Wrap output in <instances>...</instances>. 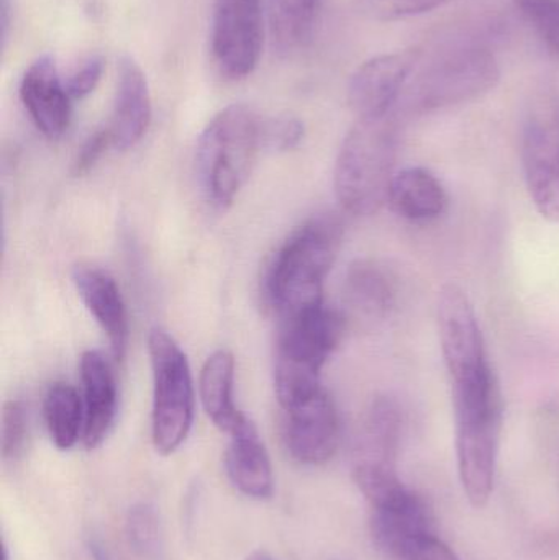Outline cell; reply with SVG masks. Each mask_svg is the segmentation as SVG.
I'll list each match as a JSON object with an SVG mask.
<instances>
[{
    "instance_id": "4dcf8cb0",
    "label": "cell",
    "mask_w": 559,
    "mask_h": 560,
    "mask_svg": "<svg viewBox=\"0 0 559 560\" xmlns=\"http://www.w3.org/2000/svg\"><path fill=\"white\" fill-rule=\"evenodd\" d=\"M13 12V0H2V5H0V22H2V42L3 46H5L7 36H9L10 15Z\"/></svg>"
},
{
    "instance_id": "ffe728a7",
    "label": "cell",
    "mask_w": 559,
    "mask_h": 560,
    "mask_svg": "<svg viewBox=\"0 0 559 560\" xmlns=\"http://www.w3.org/2000/svg\"><path fill=\"white\" fill-rule=\"evenodd\" d=\"M343 293L348 306L363 318L384 319L396 308V278L374 259L351 262L345 276Z\"/></svg>"
},
{
    "instance_id": "f1b7e54d",
    "label": "cell",
    "mask_w": 559,
    "mask_h": 560,
    "mask_svg": "<svg viewBox=\"0 0 559 560\" xmlns=\"http://www.w3.org/2000/svg\"><path fill=\"white\" fill-rule=\"evenodd\" d=\"M104 74V59L98 55H91L82 59L71 74L65 78L66 88L71 94L72 101L75 98H84L85 95L94 92Z\"/></svg>"
},
{
    "instance_id": "9a60e30c",
    "label": "cell",
    "mask_w": 559,
    "mask_h": 560,
    "mask_svg": "<svg viewBox=\"0 0 559 560\" xmlns=\"http://www.w3.org/2000/svg\"><path fill=\"white\" fill-rule=\"evenodd\" d=\"M79 371L84 404L82 441L88 450H95L107 440L117 418V381L110 362L98 351H85L81 355Z\"/></svg>"
},
{
    "instance_id": "44dd1931",
    "label": "cell",
    "mask_w": 559,
    "mask_h": 560,
    "mask_svg": "<svg viewBox=\"0 0 559 560\" xmlns=\"http://www.w3.org/2000/svg\"><path fill=\"white\" fill-rule=\"evenodd\" d=\"M400 433L403 417L396 401L391 397L374 398L364 417L358 460L396 466Z\"/></svg>"
},
{
    "instance_id": "3957f363",
    "label": "cell",
    "mask_w": 559,
    "mask_h": 560,
    "mask_svg": "<svg viewBox=\"0 0 559 560\" xmlns=\"http://www.w3.org/2000/svg\"><path fill=\"white\" fill-rule=\"evenodd\" d=\"M400 115L358 118L341 143L335 163L338 202L358 217L374 215L389 199L396 176Z\"/></svg>"
},
{
    "instance_id": "e0dca14e",
    "label": "cell",
    "mask_w": 559,
    "mask_h": 560,
    "mask_svg": "<svg viewBox=\"0 0 559 560\" xmlns=\"http://www.w3.org/2000/svg\"><path fill=\"white\" fill-rule=\"evenodd\" d=\"M225 451V470L232 486L252 500L271 499L275 472L268 451L252 421L230 434Z\"/></svg>"
},
{
    "instance_id": "6da1fadb",
    "label": "cell",
    "mask_w": 559,
    "mask_h": 560,
    "mask_svg": "<svg viewBox=\"0 0 559 560\" xmlns=\"http://www.w3.org/2000/svg\"><path fill=\"white\" fill-rule=\"evenodd\" d=\"M452 387L456 460L463 492L476 509L494 492L504 400L482 336H465L442 348Z\"/></svg>"
},
{
    "instance_id": "484cf974",
    "label": "cell",
    "mask_w": 559,
    "mask_h": 560,
    "mask_svg": "<svg viewBox=\"0 0 559 560\" xmlns=\"http://www.w3.org/2000/svg\"><path fill=\"white\" fill-rule=\"evenodd\" d=\"M305 137V127L294 115H276L261 117L263 150L286 153L295 150Z\"/></svg>"
},
{
    "instance_id": "d6986e66",
    "label": "cell",
    "mask_w": 559,
    "mask_h": 560,
    "mask_svg": "<svg viewBox=\"0 0 559 560\" xmlns=\"http://www.w3.org/2000/svg\"><path fill=\"white\" fill-rule=\"evenodd\" d=\"M199 390L207 417L220 431L233 434L248 423L235 404V359L225 349L207 358L200 372Z\"/></svg>"
},
{
    "instance_id": "603a6c76",
    "label": "cell",
    "mask_w": 559,
    "mask_h": 560,
    "mask_svg": "<svg viewBox=\"0 0 559 560\" xmlns=\"http://www.w3.org/2000/svg\"><path fill=\"white\" fill-rule=\"evenodd\" d=\"M322 0H269V28L282 55L298 51L311 39Z\"/></svg>"
},
{
    "instance_id": "8fae6325",
    "label": "cell",
    "mask_w": 559,
    "mask_h": 560,
    "mask_svg": "<svg viewBox=\"0 0 559 560\" xmlns=\"http://www.w3.org/2000/svg\"><path fill=\"white\" fill-rule=\"evenodd\" d=\"M420 59V49H406L363 62L348 84V102L358 118L383 117L396 110Z\"/></svg>"
},
{
    "instance_id": "836d02e7",
    "label": "cell",
    "mask_w": 559,
    "mask_h": 560,
    "mask_svg": "<svg viewBox=\"0 0 559 560\" xmlns=\"http://www.w3.org/2000/svg\"><path fill=\"white\" fill-rule=\"evenodd\" d=\"M558 482H559V459H558Z\"/></svg>"
},
{
    "instance_id": "4fadbf2b",
    "label": "cell",
    "mask_w": 559,
    "mask_h": 560,
    "mask_svg": "<svg viewBox=\"0 0 559 560\" xmlns=\"http://www.w3.org/2000/svg\"><path fill=\"white\" fill-rule=\"evenodd\" d=\"M20 98L35 127L46 138L62 137L71 124L72 97L55 58L39 56L20 81Z\"/></svg>"
},
{
    "instance_id": "83f0119b",
    "label": "cell",
    "mask_w": 559,
    "mask_h": 560,
    "mask_svg": "<svg viewBox=\"0 0 559 560\" xmlns=\"http://www.w3.org/2000/svg\"><path fill=\"white\" fill-rule=\"evenodd\" d=\"M522 13L544 45L559 58V0H534Z\"/></svg>"
},
{
    "instance_id": "d4e9b609",
    "label": "cell",
    "mask_w": 559,
    "mask_h": 560,
    "mask_svg": "<svg viewBox=\"0 0 559 560\" xmlns=\"http://www.w3.org/2000/svg\"><path fill=\"white\" fill-rule=\"evenodd\" d=\"M2 457L15 463L25 454L28 444V415L20 400H9L2 410Z\"/></svg>"
},
{
    "instance_id": "ba28073f",
    "label": "cell",
    "mask_w": 559,
    "mask_h": 560,
    "mask_svg": "<svg viewBox=\"0 0 559 560\" xmlns=\"http://www.w3.org/2000/svg\"><path fill=\"white\" fill-rule=\"evenodd\" d=\"M521 158L535 209L548 222L559 223V92H541L528 105Z\"/></svg>"
},
{
    "instance_id": "277c9868",
    "label": "cell",
    "mask_w": 559,
    "mask_h": 560,
    "mask_svg": "<svg viewBox=\"0 0 559 560\" xmlns=\"http://www.w3.org/2000/svg\"><path fill=\"white\" fill-rule=\"evenodd\" d=\"M343 332V315L324 302L279 318L275 390L282 410L322 390V369L340 345Z\"/></svg>"
},
{
    "instance_id": "5b68a950",
    "label": "cell",
    "mask_w": 559,
    "mask_h": 560,
    "mask_svg": "<svg viewBox=\"0 0 559 560\" xmlns=\"http://www.w3.org/2000/svg\"><path fill=\"white\" fill-rule=\"evenodd\" d=\"M261 150V117L246 105H229L207 124L197 143L196 173L213 209L235 202Z\"/></svg>"
},
{
    "instance_id": "7a4b0ae2",
    "label": "cell",
    "mask_w": 559,
    "mask_h": 560,
    "mask_svg": "<svg viewBox=\"0 0 559 560\" xmlns=\"http://www.w3.org/2000/svg\"><path fill=\"white\" fill-rule=\"evenodd\" d=\"M341 245V225L317 217L291 233L266 262L263 303L278 318L324 302V282Z\"/></svg>"
},
{
    "instance_id": "d6a6232c",
    "label": "cell",
    "mask_w": 559,
    "mask_h": 560,
    "mask_svg": "<svg viewBox=\"0 0 559 560\" xmlns=\"http://www.w3.org/2000/svg\"><path fill=\"white\" fill-rule=\"evenodd\" d=\"M532 2H534V0H514L515 5H517L521 10L527 9Z\"/></svg>"
},
{
    "instance_id": "1f68e13d",
    "label": "cell",
    "mask_w": 559,
    "mask_h": 560,
    "mask_svg": "<svg viewBox=\"0 0 559 560\" xmlns=\"http://www.w3.org/2000/svg\"><path fill=\"white\" fill-rule=\"evenodd\" d=\"M245 560H275L271 558V556L268 555V552L265 551H256L253 552V555H249L248 558Z\"/></svg>"
},
{
    "instance_id": "f546056e",
    "label": "cell",
    "mask_w": 559,
    "mask_h": 560,
    "mask_svg": "<svg viewBox=\"0 0 559 560\" xmlns=\"http://www.w3.org/2000/svg\"><path fill=\"white\" fill-rule=\"evenodd\" d=\"M110 147L112 138L107 128L92 133L91 137L82 143V147L79 148L78 156H75L74 163H72V174H74L75 177H81L91 173L95 164L101 161L105 151Z\"/></svg>"
},
{
    "instance_id": "4316f807",
    "label": "cell",
    "mask_w": 559,
    "mask_h": 560,
    "mask_svg": "<svg viewBox=\"0 0 559 560\" xmlns=\"http://www.w3.org/2000/svg\"><path fill=\"white\" fill-rule=\"evenodd\" d=\"M450 2L453 0H361V7L371 19L394 22L432 12Z\"/></svg>"
},
{
    "instance_id": "30bf717a",
    "label": "cell",
    "mask_w": 559,
    "mask_h": 560,
    "mask_svg": "<svg viewBox=\"0 0 559 560\" xmlns=\"http://www.w3.org/2000/svg\"><path fill=\"white\" fill-rule=\"evenodd\" d=\"M282 411V443L292 459L304 466H322L337 454L341 421L328 392L322 388L308 400Z\"/></svg>"
},
{
    "instance_id": "9c48e42d",
    "label": "cell",
    "mask_w": 559,
    "mask_h": 560,
    "mask_svg": "<svg viewBox=\"0 0 559 560\" xmlns=\"http://www.w3.org/2000/svg\"><path fill=\"white\" fill-rule=\"evenodd\" d=\"M265 43V0H213L210 49L220 74L248 78Z\"/></svg>"
},
{
    "instance_id": "7402d4cb",
    "label": "cell",
    "mask_w": 559,
    "mask_h": 560,
    "mask_svg": "<svg viewBox=\"0 0 559 560\" xmlns=\"http://www.w3.org/2000/svg\"><path fill=\"white\" fill-rule=\"evenodd\" d=\"M43 417L53 444L69 451L84 434V404L82 395L72 385L55 382L46 390Z\"/></svg>"
},
{
    "instance_id": "5bb4252c",
    "label": "cell",
    "mask_w": 559,
    "mask_h": 560,
    "mask_svg": "<svg viewBox=\"0 0 559 560\" xmlns=\"http://www.w3.org/2000/svg\"><path fill=\"white\" fill-rule=\"evenodd\" d=\"M151 94L147 75L130 56H121L117 66L114 110L107 130L112 148L127 151L147 133L151 124Z\"/></svg>"
},
{
    "instance_id": "cb8c5ba5",
    "label": "cell",
    "mask_w": 559,
    "mask_h": 560,
    "mask_svg": "<svg viewBox=\"0 0 559 560\" xmlns=\"http://www.w3.org/2000/svg\"><path fill=\"white\" fill-rule=\"evenodd\" d=\"M127 532L130 545L141 558H156L161 549V525L153 506L140 503L130 509Z\"/></svg>"
},
{
    "instance_id": "52a82bcc",
    "label": "cell",
    "mask_w": 559,
    "mask_h": 560,
    "mask_svg": "<svg viewBox=\"0 0 559 560\" xmlns=\"http://www.w3.org/2000/svg\"><path fill=\"white\" fill-rule=\"evenodd\" d=\"M148 351L153 371L151 438L156 453L171 456L183 446L193 428V374L183 349L163 328L150 332Z\"/></svg>"
},
{
    "instance_id": "7c38bea8",
    "label": "cell",
    "mask_w": 559,
    "mask_h": 560,
    "mask_svg": "<svg viewBox=\"0 0 559 560\" xmlns=\"http://www.w3.org/2000/svg\"><path fill=\"white\" fill-rule=\"evenodd\" d=\"M371 538L389 560H459L436 535L430 510L410 513L371 512Z\"/></svg>"
},
{
    "instance_id": "2e32d148",
    "label": "cell",
    "mask_w": 559,
    "mask_h": 560,
    "mask_svg": "<svg viewBox=\"0 0 559 560\" xmlns=\"http://www.w3.org/2000/svg\"><path fill=\"white\" fill-rule=\"evenodd\" d=\"M72 283L85 308L107 336L115 359H124L128 346V316L115 279L94 266H78L72 271Z\"/></svg>"
},
{
    "instance_id": "ac0fdd59",
    "label": "cell",
    "mask_w": 559,
    "mask_h": 560,
    "mask_svg": "<svg viewBox=\"0 0 559 560\" xmlns=\"http://www.w3.org/2000/svg\"><path fill=\"white\" fill-rule=\"evenodd\" d=\"M387 203L404 220L429 223L446 212L449 194L435 174L426 167L410 166L397 171Z\"/></svg>"
},
{
    "instance_id": "8992f818",
    "label": "cell",
    "mask_w": 559,
    "mask_h": 560,
    "mask_svg": "<svg viewBox=\"0 0 559 560\" xmlns=\"http://www.w3.org/2000/svg\"><path fill=\"white\" fill-rule=\"evenodd\" d=\"M499 79L501 68L489 49L479 46L455 48L443 52L414 75L396 112L423 115L465 104L494 89Z\"/></svg>"
}]
</instances>
